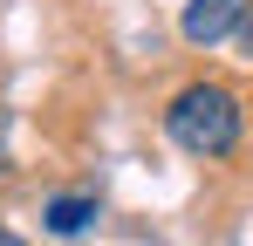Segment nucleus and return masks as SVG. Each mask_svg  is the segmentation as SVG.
I'll return each mask as SVG.
<instances>
[{
  "label": "nucleus",
  "instance_id": "6",
  "mask_svg": "<svg viewBox=\"0 0 253 246\" xmlns=\"http://www.w3.org/2000/svg\"><path fill=\"white\" fill-rule=\"evenodd\" d=\"M0 246H28V240H21V233H14V226H0Z\"/></svg>",
  "mask_w": 253,
  "mask_h": 246
},
{
  "label": "nucleus",
  "instance_id": "1",
  "mask_svg": "<svg viewBox=\"0 0 253 246\" xmlns=\"http://www.w3.org/2000/svg\"><path fill=\"white\" fill-rule=\"evenodd\" d=\"M165 137L185 151V158H233L240 137H247V110L226 82H185L165 103Z\"/></svg>",
  "mask_w": 253,
  "mask_h": 246
},
{
  "label": "nucleus",
  "instance_id": "5",
  "mask_svg": "<svg viewBox=\"0 0 253 246\" xmlns=\"http://www.w3.org/2000/svg\"><path fill=\"white\" fill-rule=\"evenodd\" d=\"M240 48L253 55V0H247V14H240Z\"/></svg>",
  "mask_w": 253,
  "mask_h": 246
},
{
  "label": "nucleus",
  "instance_id": "3",
  "mask_svg": "<svg viewBox=\"0 0 253 246\" xmlns=\"http://www.w3.org/2000/svg\"><path fill=\"white\" fill-rule=\"evenodd\" d=\"M96 212H103L96 192H62V199L42 205V226H48V233H62V240H76L83 226H96Z\"/></svg>",
  "mask_w": 253,
  "mask_h": 246
},
{
  "label": "nucleus",
  "instance_id": "2",
  "mask_svg": "<svg viewBox=\"0 0 253 246\" xmlns=\"http://www.w3.org/2000/svg\"><path fill=\"white\" fill-rule=\"evenodd\" d=\"M240 14H247V0H185L178 35L192 41V48H212V41H226L240 28Z\"/></svg>",
  "mask_w": 253,
  "mask_h": 246
},
{
  "label": "nucleus",
  "instance_id": "4",
  "mask_svg": "<svg viewBox=\"0 0 253 246\" xmlns=\"http://www.w3.org/2000/svg\"><path fill=\"white\" fill-rule=\"evenodd\" d=\"M7 130H14V117H7V103H0V178L14 171V151H7Z\"/></svg>",
  "mask_w": 253,
  "mask_h": 246
}]
</instances>
